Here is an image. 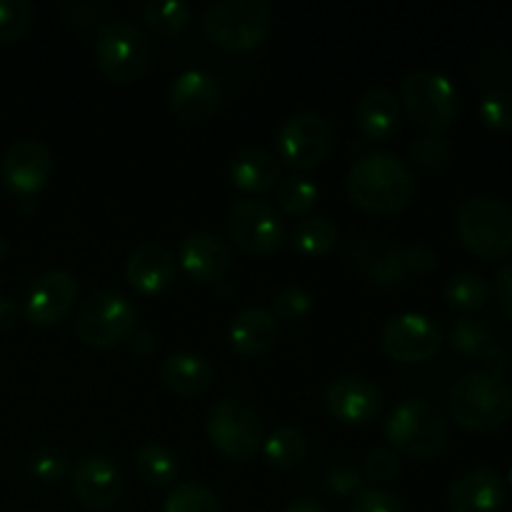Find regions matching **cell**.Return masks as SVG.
<instances>
[{
  "mask_svg": "<svg viewBox=\"0 0 512 512\" xmlns=\"http://www.w3.org/2000/svg\"><path fill=\"white\" fill-rule=\"evenodd\" d=\"M415 190L418 185L410 165L390 150H368L350 165L348 195L365 213H400L415 198Z\"/></svg>",
  "mask_w": 512,
  "mask_h": 512,
  "instance_id": "obj_1",
  "label": "cell"
},
{
  "mask_svg": "<svg viewBox=\"0 0 512 512\" xmlns=\"http://www.w3.org/2000/svg\"><path fill=\"white\" fill-rule=\"evenodd\" d=\"M448 408L463 430L493 433L512 418V388L503 375L468 373L450 388Z\"/></svg>",
  "mask_w": 512,
  "mask_h": 512,
  "instance_id": "obj_2",
  "label": "cell"
},
{
  "mask_svg": "<svg viewBox=\"0 0 512 512\" xmlns=\"http://www.w3.org/2000/svg\"><path fill=\"white\" fill-rule=\"evenodd\" d=\"M200 25L218 48L248 53L270 35L273 10L265 0H215L200 13Z\"/></svg>",
  "mask_w": 512,
  "mask_h": 512,
  "instance_id": "obj_3",
  "label": "cell"
},
{
  "mask_svg": "<svg viewBox=\"0 0 512 512\" xmlns=\"http://www.w3.org/2000/svg\"><path fill=\"white\" fill-rule=\"evenodd\" d=\"M460 243L480 260H500L512 253V210L495 195L468 198L455 213Z\"/></svg>",
  "mask_w": 512,
  "mask_h": 512,
  "instance_id": "obj_4",
  "label": "cell"
},
{
  "mask_svg": "<svg viewBox=\"0 0 512 512\" xmlns=\"http://www.w3.org/2000/svg\"><path fill=\"white\" fill-rule=\"evenodd\" d=\"M448 423L433 403L423 398H405L390 410L385 420V438L410 458H435L448 445Z\"/></svg>",
  "mask_w": 512,
  "mask_h": 512,
  "instance_id": "obj_5",
  "label": "cell"
},
{
  "mask_svg": "<svg viewBox=\"0 0 512 512\" xmlns=\"http://www.w3.org/2000/svg\"><path fill=\"white\" fill-rule=\"evenodd\" d=\"M73 328L88 348H115L138 330V308L118 290H95L78 305Z\"/></svg>",
  "mask_w": 512,
  "mask_h": 512,
  "instance_id": "obj_6",
  "label": "cell"
},
{
  "mask_svg": "<svg viewBox=\"0 0 512 512\" xmlns=\"http://www.w3.org/2000/svg\"><path fill=\"white\" fill-rule=\"evenodd\" d=\"M205 433L213 448L233 463H248L263 448V420L240 398H220L205 413Z\"/></svg>",
  "mask_w": 512,
  "mask_h": 512,
  "instance_id": "obj_7",
  "label": "cell"
},
{
  "mask_svg": "<svg viewBox=\"0 0 512 512\" xmlns=\"http://www.w3.org/2000/svg\"><path fill=\"white\" fill-rule=\"evenodd\" d=\"M95 63L113 83H135L150 65V40L130 20H103L95 35Z\"/></svg>",
  "mask_w": 512,
  "mask_h": 512,
  "instance_id": "obj_8",
  "label": "cell"
},
{
  "mask_svg": "<svg viewBox=\"0 0 512 512\" xmlns=\"http://www.w3.org/2000/svg\"><path fill=\"white\" fill-rule=\"evenodd\" d=\"M403 105L410 118L430 133L450 128L460 113L458 90L448 75L430 68H418L403 80Z\"/></svg>",
  "mask_w": 512,
  "mask_h": 512,
  "instance_id": "obj_9",
  "label": "cell"
},
{
  "mask_svg": "<svg viewBox=\"0 0 512 512\" xmlns=\"http://www.w3.org/2000/svg\"><path fill=\"white\" fill-rule=\"evenodd\" d=\"M335 145V130L318 113H295L275 130V158L293 173L323 163Z\"/></svg>",
  "mask_w": 512,
  "mask_h": 512,
  "instance_id": "obj_10",
  "label": "cell"
},
{
  "mask_svg": "<svg viewBox=\"0 0 512 512\" xmlns=\"http://www.w3.org/2000/svg\"><path fill=\"white\" fill-rule=\"evenodd\" d=\"M230 238L240 250L255 258H270L285 243V225L275 205L260 198H243L228 210Z\"/></svg>",
  "mask_w": 512,
  "mask_h": 512,
  "instance_id": "obj_11",
  "label": "cell"
},
{
  "mask_svg": "<svg viewBox=\"0 0 512 512\" xmlns=\"http://www.w3.org/2000/svg\"><path fill=\"white\" fill-rule=\"evenodd\" d=\"M380 345L395 363L415 365L435 358L443 345V330L423 313H398L385 320Z\"/></svg>",
  "mask_w": 512,
  "mask_h": 512,
  "instance_id": "obj_12",
  "label": "cell"
},
{
  "mask_svg": "<svg viewBox=\"0 0 512 512\" xmlns=\"http://www.w3.org/2000/svg\"><path fill=\"white\" fill-rule=\"evenodd\" d=\"M78 293V278H75L70 270H45V273H40L38 278L30 283L28 293H25V320L38 325V328H53V325H60L70 313H73Z\"/></svg>",
  "mask_w": 512,
  "mask_h": 512,
  "instance_id": "obj_13",
  "label": "cell"
},
{
  "mask_svg": "<svg viewBox=\"0 0 512 512\" xmlns=\"http://www.w3.org/2000/svg\"><path fill=\"white\" fill-rule=\"evenodd\" d=\"M70 490L83 508L110 510L123 495V473L113 458L103 453H85L70 465Z\"/></svg>",
  "mask_w": 512,
  "mask_h": 512,
  "instance_id": "obj_14",
  "label": "cell"
},
{
  "mask_svg": "<svg viewBox=\"0 0 512 512\" xmlns=\"http://www.w3.org/2000/svg\"><path fill=\"white\" fill-rule=\"evenodd\" d=\"M53 175V153L43 140L25 138L10 145L0 158V183L18 198H33Z\"/></svg>",
  "mask_w": 512,
  "mask_h": 512,
  "instance_id": "obj_15",
  "label": "cell"
},
{
  "mask_svg": "<svg viewBox=\"0 0 512 512\" xmlns=\"http://www.w3.org/2000/svg\"><path fill=\"white\" fill-rule=\"evenodd\" d=\"M325 408L338 423L370 425L385 408V395L363 375H340L325 388Z\"/></svg>",
  "mask_w": 512,
  "mask_h": 512,
  "instance_id": "obj_16",
  "label": "cell"
},
{
  "mask_svg": "<svg viewBox=\"0 0 512 512\" xmlns=\"http://www.w3.org/2000/svg\"><path fill=\"white\" fill-rule=\"evenodd\" d=\"M353 263L365 280L380 288H400L408 280L405 250L385 235H363L353 245Z\"/></svg>",
  "mask_w": 512,
  "mask_h": 512,
  "instance_id": "obj_17",
  "label": "cell"
},
{
  "mask_svg": "<svg viewBox=\"0 0 512 512\" xmlns=\"http://www.w3.org/2000/svg\"><path fill=\"white\" fill-rule=\"evenodd\" d=\"M223 90L203 70H183L168 88V105L183 123H203L220 108Z\"/></svg>",
  "mask_w": 512,
  "mask_h": 512,
  "instance_id": "obj_18",
  "label": "cell"
},
{
  "mask_svg": "<svg viewBox=\"0 0 512 512\" xmlns=\"http://www.w3.org/2000/svg\"><path fill=\"white\" fill-rule=\"evenodd\" d=\"M508 498L503 475L495 468H473L450 483V512H500Z\"/></svg>",
  "mask_w": 512,
  "mask_h": 512,
  "instance_id": "obj_19",
  "label": "cell"
},
{
  "mask_svg": "<svg viewBox=\"0 0 512 512\" xmlns=\"http://www.w3.org/2000/svg\"><path fill=\"white\" fill-rule=\"evenodd\" d=\"M178 263L195 283H220L230 268V248L213 233H188L180 240Z\"/></svg>",
  "mask_w": 512,
  "mask_h": 512,
  "instance_id": "obj_20",
  "label": "cell"
},
{
  "mask_svg": "<svg viewBox=\"0 0 512 512\" xmlns=\"http://www.w3.org/2000/svg\"><path fill=\"white\" fill-rule=\"evenodd\" d=\"M125 280L140 295H160L175 280V258L158 243H143L125 260Z\"/></svg>",
  "mask_w": 512,
  "mask_h": 512,
  "instance_id": "obj_21",
  "label": "cell"
},
{
  "mask_svg": "<svg viewBox=\"0 0 512 512\" xmlns=\"http://www.w3.org/2000/svg\"><path fill=\"white\" fill-rule=\"evenodd\" d=\"M280 333V323L268 308H243L233 315L228 325L230 348L243 358H255V355L268 353L275 345Z\"/></svg>",
  "mask_w": 512,
  "mask_h": 512,
  "instance_id": "obj_22",
  "label": "cell"
},
{
  "mask_svg": "<svg viewBox=\"0 0 512 512\" xmlns=\"http://www.w3.org/2000/svg\"><path fill=\"white\" fill-rule=\"evenodd\" d=\"M230 180L245 193H268L280 183V160L260 145L240 148L230 158Z\"/></svg>",
  "mask_w": 512,
  "mask_h": 512,
  "instance_id": "obj_23",
  "label": "cell"
},
{
  "mask_svg": "<svg viewBox=\"0 0 512 512\" xmlns=\"http://www.w3.org/2000/svg\"><path fill=\"white\" fill-rule=\"evenodd\" d=\"M215 370L208 358L198 353H173L160 365V380L180 398L203 395L213 385Z\"/></svg>",
  "mask_w": 512,
  "mask_h": 512,
  "instance_id": "obj_24",
  "label": "cell"
},
{
  "mask_svg": "<svg viewBox=\"0 0 512 512\" xmlns=\"http://www.w3.org/2000/svg\"><path fill=\"white\" fill-rule=\"evenodd\" d=\"M355 123L370 140H390L400 125V100L385 88L365 90L355 108Z\"/></svg>",
  "mask_w": 512,
  "mask_h": 512,
  "instance_id": "obj_25",
  "label": "cell"
},
{
  "mask_svg": "<svg viewBox=\"0 0 512 512\" xmlns=\"http://www.w3.org/2000/svg\"><path fill=\"white\" fill-rule=\"evenodd\" d=\"M135 473L150 488H170L178 480V455L163 443H143L135 453Z\"/></svg>",
  "mask_w": 512,
  "mask_h": 512,
  "instance_id": "obj_26",
  "label": "cell"
},
{
  "mask_svg": "<svg viewBox=\"0 0 512 512\" xmlns=\"http://www.w3.org/2000/svg\"><path fill=\"white\" fill-rule=\"evenodd\" d=\"M290 243H293L295 253L303 255V258H323L338 243V228L330 218L308 215L295 225Z\"/></svg>",
  "mask_w": 512,
  "mask_h": 512,
  "instance_id": "obj_27",
  "label": "cell"
},
{
  "mask_svg": "<svg viewBox=\"0 0 512 512\" xmlns=\"http://www.w3.org/2000/svg\"><path fill=\"white\" fill-rule=\"evenodd\" d=\"M490 285L483 275L478 273H455L453 278L445 283L443 298L453 310L463 315H473L483 310L490 300Z\"/></svg>",
  "mask_w": 512,
  "mask_h": 512,
  "instance_id": "obj_28",
  "label": "cell"
},
{
  "mask_svg": "<svg viewBox=\"0 0 512 512\" xmlns=\"http://www.w3.org/2000/svg\"><path fill=\"white\" fill-rule=\"evenodd\" d=\"M450 345L465 358H483L495 345V328L490 320L463 315L450 328Z\"/></svg>",
  "mask_w": 512,
  "mask_h": 512,
  "instance_id": "obj_29",
  "label": "cell"
},
{
  "mask_svg": "<svg viewBox=\"0 0 512 512\" xmlns=\"http://www.w3.org/2000/svg\"><path fill=\"white\" fill-rule=\"evenodd\" d=\"M305 453H308V438L293 425H283L263 440V458L273 468H293L305 458Z\"/></svg>",
  "mask_w": 512,
  "mask_h": 512,
  "instance_id": "obj_30",
  "label": "cell"
},
{
  "mask_svg": "<svg viewBox=\"0 0 512 512\" xmlns=\"http://www.w3.org/2000/svg\"><path fill=\"white\" fill-rule=\"evenodd\" d=\"M278 205L293 218H308L310 210L318 203V185L303 173H290L280 178L278 190H275Z\"/></svg>",
  "mask_w": 512,
  "mask_h": 512,
  "instance_id": "obj_31",
  "label": "cell"
},
{
  "mask_svg": "<svg viewBox=\"0 0 512 512\" xmlns=\"http://www.w3.org/2000/svg\"><path fill=\"white\" fill-rule=\"evenodd\" d=\"M143 20L158 35H178L193 20V8L180 0H150L143 5Z\"/></svg>",
  "mask_w": 512,
  "mask_h": 512,
  "instance_id": "obj_32",
  "label": "cell"
},
{
  "mask_svg": "<svg viewBox=\"0 0 512 512\" xmlns=\"http://www.w3.org/2000/svg\"><path fill=\"white\" fill-rule=\"evenodd\" d=\"M163 512H223V505L208 485L178 483L165 495Z\"/></svg>",
  "mask_w": 512,
  "mask_h": 512,
  "instance_id": "obj_33",
  "label": "cell"
},
{
  "mask_svg": "<svg viewBox=\"0 0 512 512\" xmlns=\"http://www.w3.org/2000/svg\"><path fill=\"white\" fill-rule=\"evenodd\" d=\"M480 120L485 128L495 133H510L512 130V88L510 85H498L488 90L480 100Z\"/></svg>",
  "mask_w": 512,
  "mask_h": 512,
  "instance_id": "obj_34",
  "label": "cell"
},
{
  "mask_svg": "<svg viewBox=\"0 0 512 512\" xmlns=\"http://www.w3.org/2000/svg\"><path fill=\"white\" fill-rule=\"evenodd\" d=\"M310 310H313V298H310V293L303 285L288 283L273 293V308H270V313L278 318V323L280 320L283 323H298Z\"/></svg>",
  "mask_w": 512,
  "mask_h": 512,
  "instance_id": "obj_35",
  "label": "cell"
},
{
  "mask_svg": "<svg viewBox=\"0 0 512 512\" xmlns=\"http://www.w3.org/2000/svg\"><path fill=\"white\" fill-rule=\"evenodd\" d=\"M28 473L45 485L60 483L70 475V458L60 448L48 445V448H40L30 455Z\"/></svg>",
  "mask_w": 512,
  "mask_h": 512,
  "instance_id": "obj_36",
  "label": "cell"
},
{
  "mask_svg": "<svg viewBox=\"0 0 512 512\" xmlns=\"http://www.w3.org/2000/svg\"><path fill=\"white\" fill-rule=\"evenodd\" d=\"M33 20V5L28 0H0V43H15L23 38Z\"/></svg>",
  "mask_w": 512,
  "mask_h": 512,
  "instance_id": "obj_37",
  "label": "cell"
},
{
  "mask_svg": "<svg viewBox=\"0 0 512 512\" xmlns=\"http://www.w3.org/2000/svg\"><path fill=\"white\" fill-rule=\"evenodd\" d=\"M450 140L440 133H425L410 143V158L423 168H443L450 160Z\"/></svg>",
  "mask_w": 512,
  "mask_h": 512,
  "instance_id": "obj_38",
  "label": "cell"
},
{
  "mask_svg": "<svg viewBox=\"0 0 512 512\" xmlns=\"http://www.w3.org/2000/svg\"><path fill=\"white\" fill-rule=\"evenodd\" d=\"M348 512H408L398 495L383 488H363L350 500Z\"/></svg>",
  "mask_w": 512,
  "mask_h": 512,
  "instance_id": "obj_39",
  "label": "cell"
},
{
  "mask_svg": "<svg viewBox=\"0 0 512 512\" xmlns=\"http://www.w3.org/2000/svg\"><path fill=\"white\" fill-rule=\"evenodd\" d=\"M400 473V458L395 450L390 448H373L365 455V478L373 483L385 485L390 480L398 478Z\"/></svg>",
  "mask_w": 512,
  "mask_h": 512,
  "instance_id": "obj_40",
  "label": "cell"
},
{
  "mask_svg": "<svg viewBox=\"0 0 512 512\" xmlns=\"http://www.w3.org/2000/svg\"><path fill=\"white\" fill-rule=\"evenodd\" d=\"M325 485H328L330 493L343 495V498H355L360 490L365 488V480L360 478V473L348 465H335L325 475Z\"/></svg>",
  "mask_w": 512,
  "mask_h": 512,
  "instance_id": "obj_41",
  "label": "cell"
},
{
  "mask_svg": "<svg viewBox=\"0 0 512 512\" xmlns=\"http://www.w3.org/2000/svg\"><path fill=\"white\" fill-rule=\"evenodd\" d=\"M435 268H438V253L430 245H413V248L405 250V270H408V275L425 278Z\"/></svg>",
  "mask_w": 512,
  "mask_h": 512,
  "instance_id": "obj_42",
  "label": "cell"
},
{
  "mask_svg": "<svg viewBox=\"0 0 512 512\" xmlns=\"http://www.w3.org/2000/svg\"><path fill=\"white\" fill-rule=\"evenodd\" d=\"M495 300H498L500 313L512 323V263H505L495 275Z\"/></svg>",
  "mask_w": 512,
  "mask_h": 512,
  "instance_id": "obj_43",
  "label": "cell"
},
{
  "mask_svg": "<svg viewBox=\"0 0 512 512\" xmlns=\"http://www.w3.org/2000/svg\"><path fill=\"white\" fill-rule=\"evenodd\" d=\"M65 13H68L70 23H78L83 25V28H90V25L100 23V13H103V8L95 3H70L68 8H65Z\"/></svg>",
  "mask_w": 512,
  "mask_h": 512,
  "instance_id": "obj_44",
  "label": "cell"
},
{
  "mask_svg": "<svg viewBox=\"0 0 512 512\" xmlns=\"http://www.w3.org/2000/svg\"><path fill=\"white\" fill-rule=\"evenodd\" d=\"M130 348L140 358H148V355H153L158 350V335L150 333V330H135L133 338H130Z\"/></svg>",
  "mask_w": 512,
  "mask_h": 512,
  "instance_id": "obj_45",
  "label": "cell"
},
{
  "mask_svg": "<svg viewBox=\"0 0 512 512\" xmlns=\"http://www.w3.org/2000/svg\"><path fill=\"white\" fill-rule=\"evenodd\" d=\"M20 315H23V305H18L8 295H0V330L15 328Z\"/></svg>",
  "mask_w": 512,
  "mask_h": 512,
  "instance_id": "obj_46",
  "label": "cell"
},
{
  "mask_svg": "<svg viewBox=\"0 0 512 512\" xmlns=\"http://www.w3.org/2000/svg\"><path fill=\"white\" fill-rule=\"evenodd\" d=\"M285 512H330V510L313 498H298L285 508Z\"/></svg>",
  "mask_w": 512,
  "mask_h": 512,
  "instance_id": "obj_47",
  "label": "cell"
},
{
  "mask_svg": "<svg viewBox=\"0 0 512 512\" xmlns=\"http://www.w3.org/2000/svg\"><path fill=\"white\" fill-rule=\"evenodd\" d=\"M8 250H10V245H8V240L3 238V235H0V263H3L5 258H8Z\"/></svg>",
  "mask_w": 512,
  "mask_h": 512,
  "instance_id": "obj_48",
  "label": "cell"
},
{
  "mask_svg": "<svg viewBox=\"0 0 512 512\" xmlns=\"http://www.w3.org/2000/svg\"><path fill=\"white\" fill-rule=\"evenodd\" d=\"M508 480H510V488H512V468H510V478Z\"/></svg>",
  "mask_w": 512,
  "mask_h": 512,
  "instance_id": "obj_49",
  "label": "cell"
}]
</instances>
